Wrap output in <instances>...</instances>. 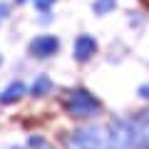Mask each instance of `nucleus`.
I'll use <instances>...</instances> for the list:
<instances>
[{"label":"nucleus","mask_w":149,"mask_h":149,"mask_svg":"<svg viewBox=\"0 0 149 149\" xmlns=\"http://www.w3.org/2000/svg\"><path fill=\"white\" fill-rule=\"evenodd\" d=\"M112 8H114V0H97L95 3L97 13H107V10H112Z\"/></svg>","instance_id":"20e7f679"},{"label":"nucleus","mask_w":149,"mask_h":149,"mask_svg":"<svg viewBox=\"0 0 149 149\" xmlns=\"http://www.w3.org/2000/svg\"><path fill=\"white\" fill-rule=\"evenodd\" d=\"M144 137H147V144H149V129H147V134H144Z\"/></svg>","instance_id":"39448f33"},{"label":"nucleus","mask_w":149,"mask_h":149,"mask_svg":"<svg viewBox=\"0 0 149 149\" xmlns=\"http://www.w3.org/2000/svg\"><path fill=\"white\" fill-rule=\"evenodd\" d=\"M144 3H147V8H149V0H144Z\"/></svg>","instance_id":"423d86ee"},{"label":"nucleus","mask_w":149,"mask_h":149,"mask_svg":"<svg viewBox=\"0 0 149 149\" xmlns=\"http://www.w3.org/2000/svg\"><path fill=\"white\" fill-rule=\"evenodd\" d=\"M95 50H97V42L92 40L90 35H82V37H77V42H74V57L80 60V62L90 60L92 55H95Z\"/></svg>","instance_id":"f03ea898"},{"label":"nucleus","mask_w":149,"mask_h":149,"mask_svg":"<svg viewBox=\"0 0 149 149\" xmlns=\"http://www.w3.org/2000/svg\"><path fill=\"white\" fill-rule=\"evenodd\" d=\"M97 109H100V104H97V100L90 92H85V90L70 92V112L72 114H77V117H90Z\"/></svg>","instance_id":"f257e3e1"},{"label":"nucleus","mask_w":149,"mask_h":149,"mask_svg":"<svg viewBox=\"0 0 149 149\" xmlns=\"http://www.w3.org/2000/svg\"><path fill=\"white\" fill-rule=\"evenodd\" d=\"M32 52H37L40 57H47V55L57 52V40L55 37H40L32 42Z\"/></svg>","instance_id":"7ed1b4c3"}]
</instances>
